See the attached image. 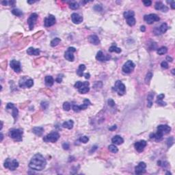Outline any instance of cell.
<instances>
[{
    "mask_svg": "<svg viewBox=\"0 0 175 175\" xmlns=\"http://www.w3.org/2000/svg\"><path fill=\"white\" fill-rule=\"evenodd\" d=\"M144 19L147 23L151 25L155 21H159L160 20V18L156 14H148V15H145L144 17Z\"/></svg>",
    "mask_w": 175,
    "mask_h": 175,
    "instance_id": "obj_10",
    "label": "cell"
},
{
    "mask_svg": "<svg viewBox=\"0 0 175 175\" xmlns=\"http://www.w3.org/2000/svg\"><path fill=\"white\" fill-rule=\"evenodd\" d=\"M71 19L75 24H80L83 21V17L77 13H73L71 14Z\"/></svg>",
    "mask_w": 175,
    "mask_h": 175,
    "instance_id": "obj_16",
    "label": "cell"
},
{
    "mask_svg": "<svg viewBox=\"0 0 175 175\" xmlns=\"http://www.w3.org/2000/svg\"><path fill=\"white\" fill-rule=\"evenodd\" d=\"M155 8L157 10H161L164 12H166L168 11V6L164 4L161 1H157V2H156L155 5Z\"/></svg>",
    "mask_w": 175,
    "mask_h": 175,
    "instance_id": "obj_17",
    "label": "cell"
},
{
    "mask_svg": "<svg viewBox=\"0 0 175 175\" xmlns=\"http://www.w3.org/2000/svg\"><path fill=\"white\" fill-rule=\"evenodd\" d=\"M174 144V137H169L168 140H167V145H168V147H172V144Z\"/></svg>",
    "mask_w": 175,
    "mask_h": 175,
    "instance_id": "obj_41",
    "label": "cell"
},
{
    "mask_svg": "<svg viewBox=\"0 0 175 175\" xmlns=\"http://www.w3.org/2000/svg\"><path fill=\"white\" fill-rule=\"evenodd\" d=\"M60 41H61L60 38H54V39H53L51 41V46L53 47H56V46H57L59 43H60Z\"/></svg>",
    "mask_w": 175,
    "mask_h": 175,
    "instance_id": "obj_34",
    "label": "cell"
},
{
    "mask_svg": "<svg viewBox=\"0 0 175 175\" xmlns=\"http://www.w3.org/2000/svg\"><path fill=\"white\" fill-rule=\"evenodd\" d=\"M18 114H19V111H18V109H17V108H16V107H14L12 109V115L13 118H14V120H17V116H18Z\"/></svg>",
    "mask_w": 175,
    "mask_h": 175,
    "instance_id": "obj_37",
    "label": "cell"
},
{
    "mask_svg": "<svg viewBox=\"0 0 175 175\" xmlns=\"http://www.w3.org/2000/svg\"><path fill=\"white\" fill-rule=\"evenodd\" d=\"M54 83V79L51 76H46L45 77V84L47 86H52Z\"/></svg>",
    "mask_w": 175,
    "mask_h": 175,
    "instance_id": "obj_25",
    "label": "cell"
},
{
    "mask_svg": "<svg viewBox=\"0 0 175 175\" xmlns=\"http://www.w3.org/2000/svg\"><path fill=\"white\" fill-rule=\"evenodd\" d=\"M47 166V161L45 157L40 153L34 155L29 161V167L34 170L41 171Z\"/></svg>",
    "mask_w": 175,
    "mask_h": 175,
    "instance_id": "obj_1",
    "label": "cell"
},
{
    "mask_svg": "<svg viewBox=\"0 0 175 175\" xmlns=\"http://www.w3.org/2000/svg\"><path fill=\"white\" fill-rule=\"evenodd\" d=\"M109 52H116L117 53H120L122 51L121 49L120 48L117 47L116 45H112L111 46L109 49Z\"/></svg>",
    "mask_w": 175,
    "mask_h": 175,
    "instance_id": "obj_31",
    "label": "cell"
},
{
    "mask_svg": "<svg viewBox=\"0 0 175 175\" xmlns=\"http://www.w3.org/2000/svg\"><path fill=\"white\" fill-rule=\"evenodd\" d=\"M94 10L95 11H97V12H101L102 10V7L100 5H96L94 7Z\"/></svg>",
    "mask_w": 175,
    "mask_h": 175,
    "instance_id": "obj_45",
    "label": "cell"
},
{
    "mask_svg": "<svg viewBox=\"0 0 175 175\" xmlns=\"http://www.w3.org/2000/svg\"><path fill=\"white\" fill-rule=\"evenodd\" d=\"M34 85V81L32 79H26L25 81V87L26 88H31Z\"/></svg>",
    "mask_w": 175,
    "mask_h": 175,
    "instance_id": "obj_33",
    "label": "cell"
},
{
    "mask_svg": "<svg viewBox=\"0 0 175 175\" xmlns=\"http://www.w3.org/2000/svg\"><path fill=\"white\" fill-rule=\"evenodd\" d=\"M112 142L113 144H115L116 145H120L124 142V140L123 137H120V135H115L112 139Z\"/></svg>",
    "mask_w": 175,
    "mask_h": 175,
    "instance_id": "obj_22",
    "label": "cell"
},
{
    "mask_svg": "<svg viewBox=\"0 0 175 175\" xmlns=\"http://www.w3.org/2000/svg\"><path fill=\"white\" fill-rule=\"evenodd\" d=\"M59 138H60V134L57 132L53 131V132L49 133L47 135H46L45 137L44 138V140L45 142L55 143L56 142H57Z\"/></svg>",
    "mask_w": 175,
    "mask_h": 175,
    "instance_id": "obj_8",
    "label": "cell"
},
{
    "mask_svg": "<svg viewBox=\"0 0 175 175\" xmlns=\"http://www.w3.org/2000/svg\"><path fill=\"white\" fill-rule=\"evenodd\" d=\"M171 3V8H172V9H175V2L174 1H172L170 2Z\"/></svg>",
    "mask_w": 175,
    "mask_h": 175,
    "instance_id": "obj_53",
    "label": "cell"
},
{
    "mask_svg": "<svg viewBox=\"0 0 175 175\" xmlns=\"http://www.w3.org/2000/svg\"><path fill=\"white\" fill-rule=\"evenodd\" d=\"M71 104L68 102H64L63 104V109L66 112H68L71 109Z\"/></svg>",
    "mask_w": 175,
    "mask_h": 175,
    "instance_id": "obj_40",
    "label": "cell"
},
{
    "mask_svg": "<svg viewBox=\"0 0 175 175\" xmlns=\"http://www.w3.org/2000/svg\"><path fill=\"white\" fill-rule=\"evenodd\" d=\"M140 30L142 31V32H145L146 31V28H145V26L144 25H142V26H141L140 27Z\"/></svg>",
    "mask_w": 175,
    "mask_h": 175,
    "instance_id": "obj_57",
    "label": "cell"
},
{
    "mask_svg": "<svg viewBox=\"0 0 175 175\" xmlns=\"http://www.w3.org/2000/svg\"><path fill=\"white\" fill-rule=\"evenodd\" d=\"M107 102H108V104H109V106H111V107H114L115 105V102L114 101V100L112 99H109Z\"/></svg>",
    "mask_w": 175,
    "mask_h": 175,
    "instance_id": "obj_47",
    "label": "cell"
},
{
    "mask_svg": "<svg viewBox=\"0 0 175 175\" xmlns=\"http://www.w3.org/2000/svg\"><path fill=\"white\" fill-rule=\"evenodd\" d=\"M117 129V127H116V125H113L112 127H109V131H114V130H116Z\"/></svg>",
    "mask_w": 175,
    "mask_h": 175,
    "instance_id": "obj_54",
    "label": "cell"
},
{
    "mask_svg": "<svg viewBox=\"0 0 175 175\" xmlns=\"http://www.w3.org/2000/svg\"><path fill=\"white\" fill-rule=\"evenodd\" d=\"M135 64L131 60H128L126 62L123 66V71L124 73L129 74L132 72L135 68Z\"/></svg>",
    "mask_w": 175,
    "mask_h": 175,
    "instance_id": "obj_7",
    "label": "cell"
},
{
    "mask_svg": "<svg viewBox=\"0 0 175 175\" xmlns=\"http://www.w3.org/2000/svg\"><path fill=\"white\" fill-rule=\"evenodd\" d=\"M62 147H63V148L64 149H65V150H68V148H69V144H68V143H64L63 144H62Z\"/></svg>",
    "mask_w": 175,
    "mask_h": 175,
    "instance_id": "obj_52",
    "label": "cell"
},
{
    "mask_svg": "<svg viewBox=\"0 0 175 175\" xmlns=\"http://www.w3.org/2000/svg\"><path fill=\"white\" fill-rule=\"evenodd\" d=\"M165 97V95L164 94H160L157 96V101H161V100H163V99Z\"/></svg>",
    "mask_w": 175,
    "mask_h": 175,
    "instance_id": "obj_51",
    "label": "cell"
},
{
    "mask_svg": "<svg viewBox=\"0 0 175 175\" xmlns=\"http://www.w3.org/2000/svg\"><path fill=\"white\" fill-rule=\"evenodd\" d=\"M156 102L157 104L161 105V106H166V103L165 102L163 101V100H161V101H157Z\"/></svg>",
    "mask_w": 175,
    "mask_h": 175,
    "instance_id": "obj_50",
    "label": "cell"
},
{
    "mask_svg": "<svg viewBox=\"0 0 175 175\" xmlns=\"http://www.w3.org/2000/svg\"><path fill=\"white\" fill-rule=\"evenodd\" d=\"M114 90L118 92V95L123 96L126 92V87L124 84L120 81H117L114 85Z\"/></svg>",
    "mask_w": 175,
    "mask_h": 175,
    "instance_id": "obj_6",
    "label": "cell"
},
{
    "mask_svg": "<svg viewBox=\"0 0 175 175\" xmlns=\"http://www.w3.org/2000/svg\"><path fill=\"white\" fill-rule=\"evenodd\" d=\"M88 40L90 43L95 45H98L100 44V40L99 37L96 35H91L88 37Z\"/></svg>",
    "mask_w": 175,
    "mask_h": 175,
    "instance_id": "obj_20",
    "label": "cell"
},
{
    "mask_svg": "<svg viewBox=\"0 0 175 175\" xmlns=\"http://www.w3.org/2000/svg\"><path fill=\"white\" fill-rule=\"evenodd\" d=\"M168 52V48L166 47H161L159 48L157 51V54L160 55V56H162V55H164L166 54V53Z\"/></svg>",
    "mask_w": 175,
    "mask_h": 175,
    "instance_id": "obj_29",
    "label": "cell"
},
{
    "mask_svg": "<svg viewBox=\"0 0 175 175\" xmlns=\"http://www.w3.org/2000/svg\"><path fill=\"white\" fill-rule=\"evenodd\" d=\"M85 70V66L84 64H80L79 66L78 69L77 70V74L79 77H82L84 75V71Z\"/></svg>",
    "mask_w": 175,
    "mask_h": 175,
    "instance_id": "obj_27",
    "label": "cell"
},
{
    "mask_svg": "<svg viewBox=\"0 0 175 175\" xmlns=\"http://www.w3.org/2000/svg\"><path fill=\"white\" fill-rule=\"evenodd\" d=\"M171 128L167 124H161L157 127V131L156 133H151L150 135L151 139H154L157 141H160L164 135L168 134L170 132Z\"/></svg>",
    "mask_w": 175,
    "mask_h": 175,
    "instance_id": "obj_2",
    "label": "cell"
},
{
    "mask_svg": "<svg viewBox=\"0 0 175 175\" xmlns=\"http://www.w3.org/2000/svg\"><path fill=\"white\" fill-rule=\"evenodd\" d=\"M38 19V14L36 13H32L29 16V19H28V23L30 30H32L34 27V25L36 23V21Z\"/></svg>",
    "mask_w": 175,
    "mask_h": 175,
    "instance_id": "obj_11",
    "label": "cell"
},
{
    "mask_svg": "<svg viewBox=\"0 0 175 175\" xmlns=\"http://www.w3.org/2000/svg\"><path fill=\"white\" fill-rule=\"evenodd\" d=\"M135 15V12L133 11V10H127V11H125L123 14V16L124 17V19H127L129 17H134Z\"/></svg>",
    "mask_w": 175,
    "mask_h": 175,
    "instance_id": "obj_30",
    "label": "cell"
},
{
    "mask_svg": "<svg viewBox=\"0 0 175 175\" xmlns=\"http://www.w3.org/2000/svg\"><path fill=\"white\" fill-rule=\"evenodd\" d=\"M56 22V17L52 14H49L48 16V17L45 18V26L46 28L51 27V26H52L53 25H55Z\"/></svg>",
    "mask_w": 175,
    "mask_h": 175,
    "instance_id": "obj_13",
    "label": "cell"
},
{
    "mask_svg": "<svg viewBox=\"0 0 175 175\" xmlns=\"http://www.w3.org/2000/svg\"><path fill=\"white\" fill-rule=\"evenodd\" d=\"M3 137H4V135H3L2 133H1V142H2V140H3Z\"/></svg>",
    "mask_w": 175,
    "mask_h": 175,
    "instance_id": "obj_60",
    "label": "cell"
},
{
    "mask_svg": "<svg viewBox=\"0 0 175 175\" xmlns=\"http://www.w3.org/2000/svg\"><path fill=\"white\" fill-rule=\"evenodd\" d=\"M40 53V51L38 49H35L34 47H29L27 50V53L29 56H38Z\"/></svg>",
    "mask_w": 175,
    "mask_h": 175,
    "instance_id": "obj_21",
    "label": "cell"
},
{
    "mask_svg": "<svg viewBox=\"0 0 175 175\" xmlns=\"http://www.w3.org/2000/svg\"><path fill=\"white\" fill-rule=\"evenodd\" d=\"M76 51V49L73 47H70L68 48L67 51H66L65 53H64V58L66 60L69 62H73L74 61V55L73 53Z\"/></svg>",
    "mask_w": 175,
    "mask_h": 175,
    "instance_id": "obj_9",
    "label": "cell"
},
{
    "mask_svg": "<svg viewBox=\"0 0 175 175\" xmlns=\"http://www.w3.org/2000/svg\"><path fill=\"white\" fill-rule=\"evenodd\" d=\"M161 68H164V69H167V68H168V62L166 61L162 62L161 63Z\"/></svg>",
    "mask_w": 175,
    "mask_h": 175,
    "instance_id": "obj_44",
    "label": "cell"
},
{
    "mask_svg": "<svg viewBox=\"0 0 175 175\" xmlns=\"http://www.w3.org/2000/svg\"><path fill=\"white\" fill-rule=\"evenodd\" d=\"M32 131L36 135L41 136L43 135V132H44V129L43 127H36L33 128Z\"/></svg>",
    "mask_w": 175,
    "mask_h": 175,
    "instance_id": "obj_24",
    "label": "cell"
},
{
    "mask_svg": "<svg viewBox=\"0 0 175 175\" xmlns=\"http://www.w3.org/2000/svg\"><path fill=\"white\" fill-rule=\"evenodd\" d=\"M74 126V122L73 120H68L62 124V127L68 129H72Z\"/></svg>",
    "mask_w": 175,
    "mask_h": 175,
    "instance_id": "obj_23",
    "label": "cell"
},
{
    "mask_svg": "<svg viewBox=\"0 0 175 175\" xmlns=\"http://www.w3.org/2000/svg\"><path fill=\"white\" fill-rule=\"evenodd\" d=\"M35 2V1H28V4H34Z\"/></svg>",
    "mask_w": 175,
    "mask_h": 175,
    "instance_id": "obj_59",
    "label": "cell"
},
{
    "mask_svg": "<svg viewBox=\"0 0 175 175\" xmlns=\"http://www.w3.org/2000/svg\"><path fill=\"white\" fill-rule=\"evenodd\" d=\"M166 60H168V62H172V60H172V58L171 57H170V56H167V57H166Z\"/></svg>",
    "mask_w": 175,
    "mask_h": 175,
    "instance_id": "obj_58",
    "label": "cell"
},
{
    "mask_svg": "<svg viewBox=\"0 0 175 175\" xmlns=\"http://www.w3.org/2000/svg\"><path fill=\"white\" fill-rule=\"evenodd\" d=\"M153 97H154V92H150L148 96H147V102H148V104L147 106L148 107H151L152 105V100H153Z\"/></svg>",
    "mask_w": 175,
    "mask_h": 175,
    "instance_id": "obj_26",
    "label": "cell"
},
{
    "mask_svg": "<svg viewBox=\"0 0 175 175\" xmlns=\"http://www.w3.org/2000/svg\"><path fill=\"white\" fill-rule=\"evenodd\" d=\"M152 73H151V72L148 73L147 76H146V78H145V82H146L147 84H149V83H150V81H151V79H152Z\"/></svg>",
    "mask_w": 175,
    "mask_h": 175,
    "instance_id": "obj_36",
    "label": "cell"
},
{
    "mask_svg": "<svg viewBox=\"0 0 175 175\" xmlns=\"http://www.w3.org/2000/svg\"><path fill=\"white\" fill-rule=\"evenodd\" d=\"M88 140H89V138L87 137V136H81L79 138V141L81 142H82V143H84V144L87 143V142H88Z\"/></svg>",
    "mask_w": 175,
    "mask_h": 175,
    "instance_id": "obj_42",
    "label": "cell"
},
{
    "mask_svg": "<svg viewBox=\"0 0 175 175\" xmlns=\"http://www.w3.org/2000/svg\"><path fill=\"white\" fill-rule=\"evenodd\" d=\"M109 150L110 151L112 152H113V153H116V152H118V149L117 147H116L115 145L114 144H111V145H109Z\"/></svg>",
    "mask_w": 175,
    "mask_h": 175,
    "instance_id": "obj_38",
    "label": "cell"
},
{
    "mask_svg": "<svg viewBox=\"0 0 175 175\" xmlns=\"http://www.w3.org/2000/svg\"><path fill=\"white\" fill-rule=\"evenodd\" d=\"M62 78H63V75H59L57 76L56 81H57V83H61L62 81Z\"/></svg>",
    "mask_w": 175,
    "mask_h": 175,
    "instance_id": "obj_46",
    "label": "cell"
},
{
    "mask_svg": "<svg viewBox=\"0 0 175 175\" xmlns=\"http://www.w3.org/2000/svg\"><path fill=\"white\" fill-rule=\"evenodd\" d=\"M143 4H144L145 6H150L152 4V1H149V0H148V1H143Z\"/></svg>",
    "mask_w": 175,
    "mask_h": 175,
    "instance_id": "obj_49",
    "label": "cell"
},
{
    "mask_svg": "<svg viewBox=\"0 0 175 175\" xmlns=\"http://www.w3.org/2000/svg\"><path fill=\"white\" fill-rule=\"evenodd\" d=\"M79 5L78 3L77 2H73V3H71L69 4V8L72 10H77L79 8Z\"/></svg>",
    "mask_w": 175,
    "mask_h": 175,
    "instance_id": "obj_39",
    "label": "cell"
},
{
    "mask_svg": "<svg viewBox=\"0 0 175 175\" xmlns=\"http://www.w3.org/2000/svg\"><path fill=\"white\" fill-rule=\"evenodd\" d=\"M171 175V172H166V175Z\"/></svg>",
    "mask_w": 175,
    "mask_h": 175,
    "instance_id": "obj_62",
    "label": "cell"
},
{
    "mask_svg": "<svg viewBox=\"0 0 175 175\" xmlns=\"http://www.w3.org/2000/svg\"><path fill=\"white\" fill-rule=\"evenodd\" d=\"M96 59L100 62H104L109 60V59H110V57H109V56L105 57L104 56V54H103V51H99V52L97 53V54L96 56Z\"/></svg>",
    "mask_w": 175,
    "mask_h": 175,
    "instance_id": "obj_18",
    "label": "cell"
},
{
    "mask_svg": "<svg viewBox=\"0 0 175 175\" xmlns=\"http://www.w3.org/2000/svg\"><path fill=\"white\" fill-rule=\"evenodd\" d=\"M84 75L85 76V79H89L90 78V73H85V74H84Z\"/></svg>",
    "mask_w": 175,
    "mask_h": 175,
    "instance_id": "obj_56",
    "label": "cell"
},
{
    "mask_svg": "<svg viewBox=\"0 0 175 175\" xmlns=\"http://www.w3.org/2000/svg\"><path fill=\"white\" fill-rule=\"evenodd\" d=\"M12 13L17 16V17H21L23 15V12L21 10L17 9V8H15V9H13L12 10Z\"/></svg>",
    "mask_w": 175,
    "mask_h": 175,
    "instance_id": "obj_35",
    "label": "cell"
},
{
    "mask_svg": "<svg viewBox=\"0 0 175 175\" xmlns=\"http://www.w3.org/2000/svg\"><path fill=\"white\" fill-rule=\"evenodd\" d=\"M147 164L144 162H140L139 164L135 168V173L136 175H140L146 172Z\"/></svg>",
    "mask_w": 175,
    "mask_h": 175,
    "instance_id": "obj_12",
    "label": "cell"
},
{
    "mask_svg": "<svg viewBox=\"0 0 175 175\" xmlns=\"http://www.w3.org/2000/svg\"><path fill=\"white\" fill-rule=\"evenodd\" d=\"M172 74H173V75H175V69H172Z\"/></svg>",
    "mask_w": 175,
    "mask_h": 175,
    "instance_id": "obj_61",
    "label": "cell"
},
{
    "mask_svg": "<svg viewBox=\"0 0 175 175\" xmlns=\"http://www.w3.org/2000/svg\"><path fill=\"white\" fill-rule=\"evenodd\" d=\"M10 67L13 69L14 72L19 73L21 71V64L19 61H17L15 60H12L10 62Z\"/></svg>",
    "mask_w": 175,
    "mask_h": 175,
    "instance_id": "obj_15",
    "label": "cell"
},
{
    "mask_svg": "<svg viewBox=\"0 0 175 175\" xmlns=\"http://www.w3.org/2000/svg\"><path fill=\"white\" fill-rule=\"evenodd\" d=\"M15 3H16V1H8V4H9V6H14V4H15Z\"/></svg>",
    "mask_w": 175,
    "mask_h": 175,
    "instance_id": "obj_55",
    "label": "cell"
},
{
    "mask_svg": "<svg viewBox=\"0 0 175 175\" xmlns=\"http://www.w3.org/2000/svg\"><path fill=\"white\" fill-rule=\"evenodd\" d=\"M126 20H127V23L128 25L129 26H131V27L133 26L135 24V22H136L135 19L134 17H131L127 18V19H126Z\"/></svg>",
    "mask_w": 175,
    "mask_h": 175,
    "instance_id": "obj_32",
    "label": "cell"
},
{
    "mask_svg": "<svg viewBox=\"0 0 175 175\" xmlns=\"http://www.w3.org/2000/svg\"><path fill=\"white\" fill-rule=\"evenodd\" d=\"M23 131L21 129H10L9 131V135L11 138L16 141H21L22 140V136H23Z\"/></svg>",
    "mask_w": 175,
    "mask_h": 175,
    "instance_id": "obj_5",
    "label": "cell"
},
{
    "mask_svg": "<svg viewBox=\"0 0 175 175\" xmlns=\"http://www.w3.org/2000/svg\"><path fill=\"white\" fill-rule=\"evenodd\" d=\"M14 104L12 103H8L7 105H6V109H12L13 107H14Z\"/></svg>",
    "mask_w": 175,
    "mask_h": 175,
    "instance_id": "obj_48",
    "label": "cell"
},
{
    "mask_svg": "<svg viewBox=\"0 0 175 175\" xmlns=\"http://www.w3.org/2000/svg\"><path fill=\"white\" fill-rule=\"evenodd\" d=\"M4 166L6 168L9 169L10 170L14 171L19 167V162L17 159H12L10 158H8L5 160Z\"/></svg>",
    "mask_w": 175,
    "mask_h": 175,
    "instance_id": "obj_4",
    "label": "cell"
},
{
    "mask_svg": "<svg viewBox=\"0 0 175 175\" xmlns=\"http://www.w3.org/2000/svg\"><path fill=\"white\" fill-rule=\"evenodd\" d=\"M91 105V103L90 101L88 99H84V103L82 105H79V108H80L81 110H84L89 105Z\"/></svg>",
    "mask_w": 175,
    "mask_h": 175,
    "instance_id": "obj_28",
    "label": "cell"
},
{
    "mask_svg": "<svg viewBox=\"0 0 175 175\" xmlns=\"http://www.w3.org/2000/svg\"><path fill=\"white\" fill-rule=\"evenodd\" d=\"M90 84L88 81H77L75 84V88L78 89V91L80 92L81 94H85L90 91V88H89Z\"/></svg>",
    "mask_w": 175,
    "mask_h": 175,
    "instance_id": "obj_3",
    "label": "cell"
},
{
    "mask_svg": "<svg viewBox=\"0 0 175 175\" xmlns=\"http://www.w3.org/2000/svg\"><path fill=\"white\" fill-rule=\"evenodd\" d=\"M147 143L145 140H140L139 142H137L135 143L134 144V147L135 148V150L138 152H142L144 151V148L147 147Z\"/></svg>",
    "mask_w": 175,
    "mask_h": 175,
    "instance_id": "obj_14",
    "label": "cell"
},
{
    "mask_svg": "<svg viewBox=\"0 0 175 175\" xmlns=\"http://www.w3.org/2000/svg\"><path fill=\"white\" fill-rule=\"evenodd\" d=\"M73 109L75 112H79L81 111L80 108H79V105H73Z\"/></svg>",
    "mask_w": 175,
    "mask_h": 175,
    "instance_id": "obj_43",
    "label": "cell"
},
{
    "mask_svg": "<svg viewBox=\"0 0 175 175\" xmlns=\"http://www.w3.org/2000/svg\"><path fill=\"white\" fill-rule=\"evenodd\" d=\"M168 29V25L166 23H164L159 26V28L155 29V30H157V33H158L157 34H161L166 33Z\"/></svg>",
    "mask_w": 175,
    "mask_h": 175,
    "instance_id": "obj_19",
    "label": "cell"
}]
</instances>
